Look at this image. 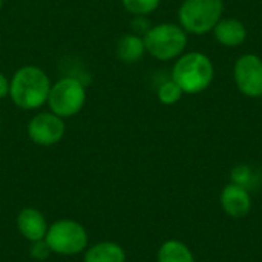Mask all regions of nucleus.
Here are the masks:
<instances>
[{
	"label": "nucleus",
	"mask_w": 262,
	"mask_h": 262,
	"mask_svg": "<svg viewBox=\"0 0 262 262\" xmlns=\"http://www.w3.org/2000/svg\"><path fill=\"white\" fill-rule=\"evenodd\" d=\"M51 80L37 66H23L9 80V97L12 103L25 111H34L48 103Z\"/></svg>",
	"instance_id": "nucleus-1"
},
{
	"label": "nucleus",
	"mask_w": 262,
	"mask_h": 262,
	"mask_svg": "<svg viewBox=\"0 0 262 262\" xmlns=\"http://www.w3.org/2000/svg\"><path fill=\"white\" fill-rule=\"evenodd\" d=\"M213 64L201 52L183 55L172 69V80L186 94H198L210 86L213 80Z\"/></svg>",
	"instance_id": "nucleus-2"
},
{
	"label": "nucleus",
	"mask_w": 262,
	"mask_h": 262,
	"mask_svg": "<svg viewBox=\"0 0 262 262\" xmlns=\"http://www.w3.org/2000/svg\"><path fill=\"white\" fill-rule=\"evenodd\" d=\"M45 241L55 255L74 256L88 249L89 235L83 224L74 220H58L52 223L46 232Z\"/></svg>",
	"instance_id": "nucleus-3"
},
{
	"label": "nucleus",
	"mask_w": 262,
	"mask_h": 262,
	"mask_svg": "<svg viewBox=\"0 0 262 262\" xmlns=\"http://www.w3.org/2000/svg\"><path fill=\"white\" fill-rule=\"evenodd\" d=\"M223 9V0H184L178 17L184 31L192 34H206L221 20Z\"/></svg>",
	"instance_id": "nucleus-4"
},
{
	"label": "nucleus",
	"mask_w": 262,
	"mask_h": 262,
	"mask_svg": "<svg viewBox=\"0 0 262 262\" xmlns=\"http://www.w3.org/2000/svg\"><path fill=\"white\" fill-rule=\"evenodd\" d=\"M146 51L158 60H172L178 57L187 43L184 29L173 23H161L150 28L144 35Z\"/></svg>",
	"instance_id": "nucleus-5"
},
{
	"label": "nucleus",
	"mask_w": 262,
	"mask_h": 262,
	"mask_svg": "<svg viewBox=\"0 0 262 262\" xmlns=\"http://www.w3.org/2000/svg\"><path fill=\"white\" fill-rule=\"evenodd\" d=\"M86 103V88L77 77H63L51 86L48 106L52 114L69 118L77 115Z\"/></svg>",
	"instance_id": "nucleus-6"
},
{
	"label": "nucleus",
	"mask_w": 262,
	"mask_h": 262,
	"mask_svg": "<svg viewBox=\"0 0 262 262\" xmlns=\"http://www.w3.org/2000/svg\"><path fill=\"white\" fill-rule=\"evenodd\" d=\"M66 126L63 118L52 112H40L28 123V137L37 146H54L61 141Z\"/></svg>",
	"instance_id": "nucleus-7"
},
{
	"label": "nucleus",
	"mask_w": 262,
	"mask_h": 262,
	"mask_svg": "<svg viewBox=\"0 0 262 262\" xmlns=\"http://www.w3.org/2000/svg\"><path fill=\"white\" fill-rule=\"evenodd\" d=\"M238 89L247 97H262V60L258 55L246 54L238 58L233 69Z\"/></svg>",
	"instance_id": "nucleus-8"
},
{
	"label": "nucleus",
	"mask_w": 262,
	"mask_h": 262,
	"mask_svg": "<svg viewBox=\"0 0 262 262\" xmlns=\"http://www.w3.org/2000/svg\"><path fill=\"white\" fill-rule=\"evenodd\" d=\"M220 203L227 216L235 220L246 218L252 210V193L247 189L230 183L223 189Z\"/></svg>",
	"instance_id": "nucleus-9"
},
{
	"label": "nucleus",
	"mask_w": 262,
	"mask_h": 262,
	"mask_svg": "<svg viewBox=\"0 0 262 262\" xmlns=\"http://www.w3.org/2000/svg\"><path fill=\"white\" fill-rule=\"evenodd\" d=\"M17 229L26 241L34 243L45 239L49 224L38 209L25 207L17 215Z\"/></svg>",
	"instance_id": "nucleus-10"
},
{
	"label": "nucleus",
	"mask_w": 262,
	"mask_h": 262,
	"mask_svg": "<svg viewBox=\"0 0 262 262\" xmlns=\"http://www.w3.org/2000/svg\"><path fill=\"white\" fill-rule=\"evenodd\" d=\"M83 262H126V252L117 243L101 241L84 250Z\"/></svg>",
	"instance_id": "nucleus-11"
},
{
	"label": "nucleus",
	"mask_w": 262,
	"mask_h": 262,
	"mask_svg": "<svg viewBox=\"0 0 262 262\" xmlns=\"http://www.w3.org/2000/svg\"><path fill=\"white\" fill-rule=\"evenodd\" d=\"M213 29H215L216 40L221 45H224V46H238L247 37L246 26L239 20H236V18L220 20Z\"/></svg>",
	"instance_id": "nucleus-12"
},
{
	"label": "nucleus",
	"mask_w": 262,
	"mask_h": 262,
	"mask_svg": "<svg viewBox=\"0 0 262 262\" xmlns=\"http://www.w3.org/2000/svg\"><path fill=\"white\" fill-rule=\"evenodd\" d=\"M115 52L123 63H137L146 52L144 40L137 34H126L118 40Z\"/></svg>",
	"instance_id": "nucleus-13"
},
{
	"label": "nucleus",
	"mask_w": 262,
	"mask_h": 262,
	"mask_svg": "<svg viewBox=\"0 0 262 262\" xmlns=\"http://www.w3.org/2000/svg\"><path fill=\"white\" fill-rule=\"evenodd\" d=\"M157 262H196L187 244L180 239L164 241L157 253Z\"/></svg>",
	"instance_id": "nucleus-14"
},
{
	"label": "nucleus",
	"mask_w": 262,
	"mask_h": 262,
	"mask_svg": "<svg viewBox=\"0 0 262 262\" xmlns=\"http://www.w3.org/2000/svg\"><path fill=\"white\" fill-rule=\"evenodd\" d=\"M230 180L233 184L241 186V187L247 189L249 192L256 189L261 183L259 173L247 164H239V166L233 167V170L230 173Z\"/></svg>",
	"instance_id": "nucleus-15"
},
{
	"label": "nucleus",
	"mask_w": 262,
	"mask_h": 262,
	"mask_svg": "<svg viewBox=\"0 0 262 262\" xmlns=\"http://www.w3.org/2000/svg\"><path fill=\"white\" fill-rule=\"evenodd\" d=\"M160 5V0H123V6L132 15H147L154 12Z\"/></svg>",
	"instance_id": "nucleus-16"
},
{
	"label": "nucleus",
	"mask_w": 262,
	"mask_h": 262,
	"mask_svg": "<svg viewBox=\"0 0 262 262\" xmlns=\"http://www.w3.org/2000/svg\"><path fill=\"white\" fill-rule=\"evenodd\" d=\"M181 95H183V91L172 78L161 83L158 88V98L163 104H175L181 98Z\"/></svg>",
	"instance_id": "nucleus-17"
},
{
	"label": "nucleus",
	"mask_w": 262,
	"mask_h": 262,
	"mask_svg": "<svg viewBox=\"0 0 262 262\" xmlns=\"http://www.w3.org/2000/svg\"><path fill=\"white\" fill-rule=\"evenodd\" d=\"M51 253H52V252H51V249H49V246H48V243H46L45 239L31 243L29 255H31L32 259H35V261H45V259L49 258Z\"/></svg>",
	"instance_id": "nucleus-18"
},
{
	"label": "nucleus",
	"mask_w": 262,
	"mask_h": 262,
	"mask_svg": "<svg viewBox=\"0 0 262 262\" xmlns=\"http://www.w3.org/2000/svg\"><path fill=\"white\" fill-rule=\"evenodd\" d=\"M134 29H141V32L143 34H146L149 29H150V26H149V21L144 18V15H137L135 17V20H134Z\"/></svg>",
	"instance_id": "nucleus-19"
},
{
	"label": "nucleus",
	"mask_w": 262,
	"mask_h": 262,
	"mask_svg": "<svg viewBox=\"0 0 262 262\" xmlns=\"http://www.w3.org/2000/svg\"><path fill=\"white\" fill-rule=\"evenodd\" d=\"M9 95V80L0 72V100Z\"/></svg>",
	"instance_id": "nucleus-20"
},
{
	"label": "nucleus",
	"mask_w": 262,
	"mask_h": 262,
	"mask_svg": "<svg viewBox=\"0 0 262 262\" xmlns=\"http://www.w3.org/2000/svg\"><path fill=\"white\" fill-rule=\"evenodd\" d=\"M2 5H3V0H0V9H2Z\"/></svg>",
	"instance_id": "nucleus-21"
}]
</instances>
